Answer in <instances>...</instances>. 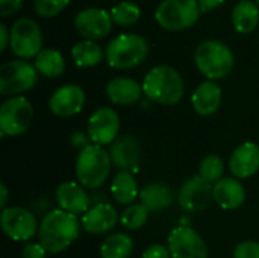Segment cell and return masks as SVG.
<instances>
[{"label":"cell","instance_id":"277c9868","mask_svg":"<svg viewBox=\"0 0 259 258\" xmlns=\"http://www.w3.org/2000/svg\"><path fill=\"white\" fill-rule=\"evenodd\" d=\"M111 155L99 144H90L82 149L76 160V178L79 184L85 189H99L102 187L111 172Z\"/></svg>","mask_w":259,"mask_h":258},{"label":"cell","instance_id":"603a6c76","mask_svg":"<svg viewBox=\"0 0 259 258\" xmlns=\"http://www.w3.org/2000/svg\"><path fill=\"white\" fill-rule=\"evenodd\" d=\"M173 192L162 182H150L140 190V204H143L149 213H161L173 204Z\"/></svg>","mask_w":259,"mask_h":258},{"label":"cell","instance_id":"d590c367","mask_svg":"<svg viewBox=\"0 0 259 258\" xmlns=\"http://www.w3.org/2000/svg\"><path fill=\"white\" fill-rule=\"evenodd\" d=\"M23 0H0V15L9 17L20 11Z\"/></svg>","mask_w":259,"mask_h":258},{"label":"cell","instance_id":"8fae6325","mask_svg":"<svg viewBox=\"0 0 259 258\" xmlns=\"http://www.w3.org/2000/svg\"><path fill=\"white\" fill-rule=\"evenodd\" d=\"M173 258H208V246L203 237L191 227L175 228L167 240Z\"/></svg>","mask_w":259,"mask_h":258},{"label":"cell","instance_id":"f1b7e54d","mask_svg":"<svg viewBox=\"0 0 259 258\" xmlns=\"http://www.w3.org/2000/svg\"><path fill=\"white\" fill-rule=\"evenodd\" d=\"M111 17L112 21L118 26H132L135 24L140 17H141V9L137 3L129 2V0H123L118 2L117 5H114L111 8Z\"/></svg>","mask_w":259,"mask_h":258},{"label":"cell","instance_id":"7a4b0ae2","mask_svg":"<svg viewBox=\"0 0 259 258\" xmlns=\"http://www.w3.org/2000/svg\"><path fill=\"white\" fill-rule=\"evenodd\" d=\"M144 96L159 105H176L184 97V79L170 65H156L147 71L141 84Z\"/></svg>","mask_w":259,"mask_h":258},{"label":"cell","instance_id":"e575fe53","mask_svg":"<svg viewBox=\"0 0 259 258\" xmlns=\"http://www.w3.org/2000/svg\"><path fill=\"white\" fill-rule=\"evenodd\" d=\"M171 254H170V249L168 246H164V245H150L144 254H143V258H170Z\"/></svg>","mask_w":259,"mask_h":258},{"label":"cell","instance_id":"44dd1931","mask_svg":"<svg viewBox=\"0 0 259 258\" xmlns=\"http://www.w3.org/2000/svg\"><path fill=\"white\" fill-rule=\"evenodd\" d=\"M143 94V87L137 81L126 76H117L106 84L108 99L120 106H129L137 103Z\"/></svg>","mask_w":259,"mask_h":258},{"label":"cell","instance_id":"e0dca14e","mask_svg":"<svg viewBox=\"0 0 259 258\" xmlns=\"http://www.w3.org/2000/svg\"><path fill=\"white\" fill-rule=\"evenodd\" d=\"M231 173L238 179H247L256 175L259 170V146L246 141L240 144L229 158Z\"/></svg>","mask_w":259,"mask_h":258},{"label":"cell","instance_id":"4fadbf2b","mask_svg":"<svg viewBox=\"0 0 259 258\" xmlns=\"http://www.w3.org/2000/svg\"><path fill=\"white\" fill-rule=\"evenodd\" d=\"M112 17L108 11L102 8H85L74 18L76 32L83 36V40H100L109 35L112 29Z\"/></svg>","mask_w":259,"mask_h":258},{"label":"cell","instance_id":"1f68e13d","mask_svg":"<svg viewBox=\"0 0 259 258\" xmlns=\"http://www.w3.org/2000/svg\"><path fill=\"white\" fill-rule=\"evenodd\" d=\"M70 0H33V11L44 18L55 17L68 6Z\"/></svg>","mask_w":259,"mask_h":258},{"label":"cell","instance_id":"ba28073f","mask_svg":"<svg viewBox=\"0 0 259 258\" xmlns=\"http://www.w3.org/2000/svg\"><path fill=\"white\" fill-rule=\"evenodd\" d=\"M11 43L9 47L18 59L36 58L42 50V33L38 23L29 17H23L14 21L9 29Z\"/></svg>","mask_w":259,"mask_h":258},{"label":"cell","instance_id":"74e56055","mask_svg":"<svg viewBox=\"0 0 259 258\" xmlns=\"http://www.w3.org/2000/svg\"><path fill=\"white\" fill-rule=\"evenodd\" d=\"M223 2L225 0H197L199 8H200V12H203V14L215 11L219 6L223 5Z\"/></svg>","mask_w":259,"mask_h":258},{"label":"cell","instance_id":"f546056e","mask_svg":"<svg viewBox=\"0 0 259 258\" xmlns=\"http://www.w3.org/2000/svg\"><path fill=\"white\" fill-rule=\"evenodd\" d=\"M223 172H225V163H223L222 157H219V155H206L200 161L199 176L211 186H214L215 182H219L222 179Z\"/></svg>","mask_w":259,"mask_h":258},{"label":"cell","instance_id":"83f0119b","mask_svg":"<svg viewBox=\"0 0 259 258\" xmlns=\"http://www.w3.org/2000/svg\"><path fill=\"white\" fill-rule=\"evenodd\" d=\"M134 251V240L124 233H114L108 236L100 246L102 258H129Z\"/></svg>","mask_w":259,"mask_h":258},{"label":"cell","instance_id":"4dcf8cb0","mask_svg":"<svg viewBox=\"0 0 259 258\" xmlns=\"http://www.w3.org/2000/svg\"><path fill=\"white\" fill-rule=\"evenodd\" d=\"M147 217H149V211L143 204H132L127 208H124L120 222L126 230L137 231L146 225Z\"/></svg>","mask_w":259,"mask_h":258},{"label":"cell","instance_id":"ab89813d","mask_svg":"<svg viewBox=\"0 0 259 258\" xmlns=\"http://www.w3.org/2000/svg\"><path fill=\"white\" fill-rule=\"evenodd\" d=\"M0 192H2V196H0V207L5 210L6 208V202H8V189H6V186L2 182L0 184Z\"/></svg>","mask_w":259,"mask_h":258},{"label":"cell","instance_id":"60d3db41","mask_svg":"<svg viewBox=\"0 0 259 258\" xmlns=\"http://www.w3.org/2000/svg\"><path fill=\"white\" fill-rule=\"evenodd\" d=\"M255 3H256V5H258V6H259V0H255Z\"/></svg>","mask_w":259,"mask_h":258},{"label":"cell","instance_id":"5b68a950","mask_svg":"<svg viewBox=\"0 0 259 258\" xmlns=\"http://www.w3.org/2000/svg\"><path fill=\"white\" fill-rule=\"evenodd\" d=\"M149 53L146 38L137 33H121L109 41L105 50V58L112 68L131 70L138 67Z\"/></svg>","mask_w":259,"mask_h":258},{"label":"cell","instance_id":"7c38bea8","mask_svg":"<svg viewBox=\"0 0 259 258\" xmlns=\"http://www.w3.org/2000/svg\"><path fill=\"white\" fill-rule=\"evenodd\" d=\"M120 116L109 106H102L88 119L87 134L93 144L108 146L112 144L120 135Z\"/></svg>","mask_w":259,"mask_h":258},{"label":"cell","instance_id":"ffe728a7","mask_svg":"<svg viewBox=\"0 0 259 258\" xmlns=\"http://www.w3.org/2000/svg\"><path fill=\"white\" fill-rule=\"evenodd\" d=\"M212 196L222 210H237L246 201V189L237 178H222L214 184Z\"/></svg>","mask_w":259,"mask_h":258},{"label":"cell","instance_id":"d4e9b609","mask_svg":"<svg viewBox=\"0 0 259 258\" xmlns=\"http://www.w3.org/2000/svg\"><path fill=\"white\" fill-rule=\"evenodd\" d=\"M111 195L120 205H132L137 198H140L138 184L132 172L118 170L111 182Z\"/></svg>","mask_w":259,"mask_h":258},{"label":"cell","instance_id":"cb8c5ba5","mask_svg":"<svg viewBox=\"0 0 259 258\" xmlns=\"http://www.w3.org/2000/svg\"><path fill=\"white\" fill-rule=\"evenodd\" d=\"M232 24L238 33L249 35L259 24V6L252 0H240L232 9Z\"/></svg>","mask_w":259,"mask_h":258},{"label":"cell","instance_id":"ac0fdd59","mask_svg":"<svg viewBox=\"0 0 259 258\" xmlns=\"http://www.w3.org/2000/svg\"><path fill=\"white\" fill-rule=\"evenodd\" d=\"M55 199L61 210L71 214H85L90 210V198L85 187L73 181L59 184L55 192Z\"/></svg>","mask_w":259,"mask_h":258},{"label":"cell","instance_id":"7402d4cb","mask_svg":"<svg viewBox=\"0 0 259 258\" xmlns=\"http://www.w3.org/2000/svg\"><path fill=\"white\" fill-rule=\"evenodd\" d=\"M191 105L199 116L215 114L222 105V88L214 81L202 82L191 96Z\"/></svg>","mask_w":259,"mask_h":258},{"label":"cell","instance_id":"f35d334b","mask_svg":"<svg viewBox=\"0 0 259 258\" xmlns=\"http://www.w3.org/2000/svg\"><path fill=\"white\" fill-rule=\"evenodd\" d=\"M11 43V32L8 30L6 24H0V50L3 52Z\"/></svg>","mask_w":259,"mask_h":258},{"label":"cell","instance_id":"3957f363","mask_svg":"<svg viewBox=\"0 0 259 258\" xmlns=\"http://www.w3.org/2000/svg\"><path fill=\"white\" fill-rule=\"evenodd\" d=\"M194 62L199 71L209 81L225 79L231 75L235 58L228 44L219 40L200 43L194 52Z\"/></svg>","mask_w":259,"mask_h":258},{"label":"cell","instance_id":"6da1fadb","mask_svg":"<svg viewBox=\"0 0 259 258\" xmlns=\"http://www.w3.org/2000/svg\"><path fill=\"white\" fill-rule=\"evenodd\" d=\"M80 219L61 208L44 216L38 228V242L49 254H59L70 248L80 234Z\"/></svg>","mask_w":259,"mask_h":258},{"label":"cell","instance_id":"836d02e7","mask_svg":"<svg viewBox=\"0 0 259 258\" xmlns=\"http://www.w3.org/2000/svg\"><path fill=\"white\" fill-rule=\"evenodd\" d=\"M47 254L49 252L39 242H27L21 249V258H47Z\"/></svg>","mask_w":259,"mask_h":258},{"label":"cell","instance_id":"d6986e66","mask_svg":"<svg viewBox=\"0 0 259 258\" xmlns=\"http://www.w3.org/2000/svg\"><path fill=\"white\" fill-rule=\"evenodd\" d=\"M118 222V213L111 204H97L90 207V210L82 216V228L90 234H105L109 233Z\"/></svg>","mask_w":259,"mask_h":258},{"label":"cell","instance_id":"5bb4252c","mask_svg":"<svg viewBox=\"0 0 259 258\" xmlns=\"http://www.w3.org/2000/svg\"><path fill=\"white\" fill-rule=\"evenodd\" d=\"M212 189L214 186L205 182L199 175L191 176L179 189L178 202L185 211H190V213L203 211L209 205V202L214 199Z\"/></svg>","mask_w":259,"mask_h":258},{"label":"cell","instance_id":"2e32d148","mask_svg":"<svg viewBox=\"0 0 259 258\" xmlns=\"http://www.w3.org/2000/svg\"><path fill=\"white\" fill-rule=\"evenodd\" d=\"M109 155L112 164L118 170L132 172L138 167L141 160V148L137 138L129 134L120 135L109 148Z\"/></svg>","mask_w":259,"mask_h":258},{"label":"cell","instance_id":"8992f818","mask_svg":"<svg viewBox=\"0 0 259 258\" xmlns=\"http://www.w3.org/2000/svg\"><path fill=\"white\" fill-rule=\"evenodd\" d=\"M200 14L197 0H162L155 11V20L162 29L178 32L194 26Z\"/></svg>","mask_w":259,"mask_h":258},{"label":"cell","instance_id":"9c48e42d","mask_svg":"<svg viewBox=\"0 0 259 258\" xmlns=\"http://www.w3.org/2000/svg\"><path fill=\"white\" fill-rule=\"evenodd\" d=\"M33 120V106L23 97L15 96L6 99L0 105V131L2 137H18L24 134Z\"/></svg>","mask_w":259,"mask_h":258},{"label":"cell","instance_id":"d6a6232c","mask_svg":"<svg viewBox=\"0 0 259 258\" xmlns=\"http://www.w3.org/2000/svg\"><path fill=\"white\" fill-rule=\"evenodd\" d=\"M234 258H259V242L246 240L235 246Z\"/></svg>","mask_w":259,"mask_h":258},{"label":"cell","instance_id":"30bf717a","mask_svg":"<svg viewBox=\"0 0 259 258\" xmlns=\"http://www.w3.org/2000/svg\"><path fill=\"white\" fill-rule=\"evenodd\" d=\"M0 225L6 237L14 242H27L38 234V222L33 213L23 207H9L2 211Z\"/></svg>","mask_w":259,"mask_h":258},{"label":"cell","instance_id":"9a60e30c","mask_svg":"<svg viewBox=\"0 0 259 258\" xmlns=\"http://www.w3.org/2000/svg\"><path fill=\"white\" fill-rule=\"evenodd\" d=\"M85 100L87 96L83 88L74 84H68L58 88L52 94L49 100V109L52 111L53 116L67 119L79 114L85 106Z\"/></svg>","mask_w":259,"mask_h":258},{"label":"cell","instance_id":"484cf974","mask_svg":"<svg viewBox=\"0 0 259 258\" xmlns=\"http://www.w3.org/2000/svg\"><path fill=\"white\" fill-rule=\"evenodd\" d=\"M71 56L77 67L88 68V67H94V65L100 64L102 59L105 58V53L96 41L82 40L73 46Z\"/></svg>","mask_w":259,"mask_h":258},{"label":"cell","instance_id":"4316f807","mask_svg":"<svg viewBox=\"0 0 259 258\" xmlns=\"http://www.w3.org/2000/svg\"><path fill=\"white\" fill-rule=\"evenodd\" d=\"M35 68L46 78H58L65 70V59L61 52L55 49H42L35 58Z\"/></svg>","mask_w":259,"mask_h":258},{"label":"cell","instance_id":"52a82bcc","mask_svg":"<svg viewBox=\"0 0 259 258\" xmlns=\"http://www.w3.org/2000/svg\"><path fill=\"white\" fill-rule=\"evenodd\" d=\"M38 81V71L35 65L24 59L8 61L0 67V94L20 96L35 87Z\"/></svg>","mask_w":259,"mask_h":258},{"label":"cell","instance_id":"8d00e7d4","mask_svg":"<svg viewBox=\"0 0 259 258\" xmlns=\"http://www.w3.org/2000/svg\"><path fill=\"white\" fill-rule=\"evenodd\" d=\"M90 141H91V140H90L88 134H83V132H80V131L73 132L71 137H70V143L73 144V148L80 149V151L85 149L87 146H90V144H91Z\"/></svg>","mask_w":259,"mask_h":258}]
</instances>
